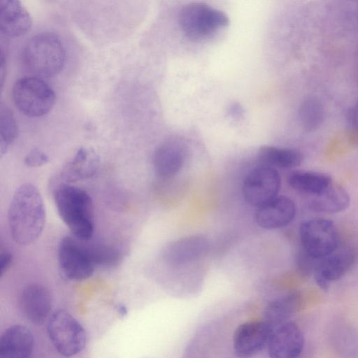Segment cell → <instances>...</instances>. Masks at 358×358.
Listing matches in <instances>:
<instances>
[{
  "label": "cell",
  "mask_w": 358,
  "mask_h": 358,
  "mask_svg": "<svg viewBox=\"0 0 358 358\" xmlns=\"http://www.w3.org/2000/svg\"><path fill=\"white\" fill-rule=\"evenodd\" d=\"M298 116L302 127L307 131H313L323 122L324 106L317 97L308 96L301 103Z\"/></svg>",
  "instance_id": "cb8c5ba5"
},
{
  "label": "cell",
  "mask_w": 358,
  "mask_h": 358,
  "mask_svg": "<svg viewBox=\"0 0 358 358\" xmlns=\"http://www.w3.org/2000/svg\"><path fill=\"white\" fill-rule=\"evenodd\" d=\"M13 99L16 107L24 115L41 117L49 113L53 107L55 94L41 78L27 76L15 83Z\"/></svg>",
  "instance_id": "277c9868"
},
{
  "label": "cell",
  "mask_w": 358,
  "mask_h": 358,
  "mask_svg": "<svg viewBox=\"0 0 358 358\" xmlns=\"http://www.w3.org/2000/svg\"><path fill=\"white\" fill-rule=\"evenodd\" d=\"M19 305L24 317L36 324H43L48 317L52 299L48 289L40 284H30L20 292Z\"/></svg>",
  "instance_id": "5bb4252c"
},
{
  "label": "cell",
  "mask_w": 358,
  "mask_h": 358,
  "mask_svg": "<svg viewBox=\"0 0 358 358\" xmlns=\"http://www.w3.org/2000/svg\"><path fill=\"white\" fill-rule=\"evenodd\" d=\"M34 347V338L24 326L8 327L0 338V358H29Z\"/></svg>",
  "instance_id": "ac0fdd59"
},
{
  "label": "cell",
  "mask_w": 358,
  "mask_h": 358,
  "mask_svg": "<svg viewBox=\"0 0 358 358\" xmlns=\"http://www.w3.org/2000/svg\"><path fill=\"white\" fill-rule=\"evenodd\" d=\"M47 331L57 352L64 357L80 353L86 345V334L80 323L64 310L55 311L49 317Z\"/></svg>",
  "instance_id": "5b68a950"
},
{
  "label": "cell",
  "mask_w": 358,
  "mask_h": 358,
  "mask_svg": "<svg viewBox=\"0 0 358 358\" xmlns=\"http://www.w3.org/2000/svg\"><path fill=\"white\" fill-rule=\"evenodd\" d=\"M74 236L64 237L58 247V262L63 275L69 280L90 278L96 268L89 244Z\"/></svg>",
  "instance_id": "ba28073f"
},
{
  "label": "cell",
  "mask_w": 358,
  "mask_h": 358,
  "mask_svg": "<svg viewBox=\"0 0 358 358\" xmlns=\"http://www.w3.org/2000/svg\"><path fill=\"white\" fill-rule=\"evenodd\" d=\"M229 113L234 118L240 117L243 114V108L238 103H234L229 108Z\"/></svg>",
  "instance_id": "f1b7e54d"
},
{
  "label": "cell",
  "mask_w": 358,
  "mask_h": 358,
  "mask_svg": "<svg viewBox=\"0 0 358 358\" xmlns=\"http://www.w3.org/2000/svg\"><path fill=\"white\" fill-rule=\"evenodd\" d=\"M57 213L76 238L87 241L94 231L92 200L84 189L68 183L60 184L55 192Z\"/></svg>",
  "instance_id": "7a4b0ae2"
},
{
  "label": "cell",
  "mask_w": 358,
  "mask_h": 358,
  "mask_svg": "<svg viewBox=\"0 0 358 358\" xmlns=\"http://www.w3.org/2000/svg\"><path fill=\"white\" fill-rule=\"evenodd\" d=\"M301 250L315 260H320L338 246V233L335 224L325 218H312L299 227Z\"/></svg>",
  "instance_id": "8992f818"
},
{
  "label": "cell",
  "mask_w": 358,
  "mask_h": 358,
  "mask_svg": "<svg viewBox=\"0 0 358 358\" xmlns=\"http://www.w3.org/2000/svg\"><path fill=\"white\" fill-rule=\"evenodd\" d=\"M118 311L120 313V314H121L122 316H124V315L127 314V308L123 306V305H121L119 308H118Z\"/></svg>",
  "instance_id": "f546056e"
},
{
  "label": "cell",
  "mask_w": 358,
  "mask_h": 358,
  "mask_svg": "<svg viewBox=\"0 0 358 358\" xmlns=\"http://www.w3.org/2000/svg\"><path fill=\"white\" fill-rule=\"evenodd\" d=\"M17 129L12 110L1 104L0 109V153L2 157L15 140Z\"/></svg>",
  "instance_id": "d4e9b609"
},
{
  "label": "cell",
  "mask_w": 358,
  "mask_h": 358,
  "mask_svg": "<svg viewBox=\"0 0 358 358\" xmlns=\"http://www.w3.org/2000/svg\"><path fill=\"white\" fill-rule=\"evenodd\" d=\"M65 50L60 39L52 33L32 36L22 52V63L32 76L51 77L59 73L65 63Z\"/></svg>",
  "instance_id": "3957f363"
},
{
  "label": "cell",
  "mask_w": 358,
  "mask_h": 358,
  "mask_svg": "<svg viewBox=\"0 0 358 358\" xmlns=\"http://www.w3.org/2000/svg\"><path fill=\"white\" fill-rule=\"evenodd\" d=\"M346 119L349 127L358 133V102L348 110Z\"/></svg>",
  "instance_id": "4316f807"
},
{
  "label": "cell",
  "mask_w": 358,
  "mask_h": 358,
  "mask_svg": "<svg viewBox=\"0 0 358 358\" xmlns=\"http://www.w3.org/2000/svg\"><path fill=\"white\" fill-rule=\"evenodd\" d=\"M280 187V176L277 170L262 164L247 174L243 182L242 193L248 203L259 207L278 196Z\"/></svg>",
  "instance_id": "9c48e42d"
},
{
  "label": "cell",
  "mask_w": 358,
  "mask_h": 358,
  "mask_svg": "<svg viewBox=\"0 0 358 358\" xmlns=\"http://www.w3.org/2000/svg\"><path fill=\"white\" fill-rule=\"evenodd\" d=\"M258 158L264 165L273 168L292 169L299 166L303 155L298 150L264 145L258 151Z\"/></svg>",
  "instance_id": "7402d4cb"
},
{
  "label": "cell",
  "mask_w": 358,
  "mask_h": 358,
  "mask_svg": "<svg viewBox=\"0 0 358 358\" xmlns=\"http://www.w3.org/2000/svg\"><path fill=\"white\" fill-rule=\"evenodd\" d=\"M294 201L286 196H277L257 207L255 220L259 226L275 229L289 224L296 215Z\"/></svg>",
  "instance_id": "2e32d148"
},
{
  "label": "cell",
  "mask_w": 358,
  "mask_h": 358,
  "mask_svg": "<svg viewBox=\"0 0 358 358\" xmlns=\"http://www.w3.org/2000/svg\"><path fill=\"white\" fill-rule=\"evenodd\" d=\"M24 164L30 167L41 166L48 162V157L43 151L35 148L24 157Z\"/></svg>",
  "instance_id": "484cf974"
},
{
  "label": "cell",
  "mask_w": 358,
  "mask_h": 358,
  "mask_svg": "<svg viewBox=\"0 0 358 358\" xmlns=\"http://www.w3.org/2000/svg\"><path fill=\"white\" fill-rule=\"evenodd\" d=\"M46 220L45 208L40 192L25 183L14 192L8 211V223L13 241L28 245L41 235Z\"/></svg>",
  "instance_id": "6da1fadb"
},
{
  "label": "cell",
  "mask_w": 358,
  "mask_h": 358,
  "mask_svg": "<svg viewBox=\"0 0 358 358\" xmlns=\"http://www.w3.org/2000/svg\"><path fill=\"white\" fill-rule=\"evenodd\" d=\"M99 159L96 154L92 150L80 148L62 169L60 177L63 183L82 180L93 176L97 171Z\"/></svg>",
  "instance_id": "d6986e66"
},
{
  "label": "cell",
  "mask_w": 358,
  "mask_h": 358,
  "mask_svg": "<svg viewBox=\"0 0 358 358\" xmlns=\"http://www.w3.org/2000/svg\"><path fill=\"white\" fill-rule=\"evenodd\" d=\"M350 203V197L348 192L333 182L321 194L311 198L309 208L317 213L334 214L346 210Z\"/></svg>",
  "instance_id": "ffe728a7"
},
{
  "label": "cell",
  "mask_w": 358,
  "mask_h": 358,
  "mask_svg": "<svg viewBox=\"0 0 358 358\" xmlns=\"http://www.w3.org/2000/svg\"><path fill=\"white\" fill-rule=\"evenodd\" d=\"M179 22L188 38L199 40L227 26L229 18L224 12L206 3L194 2L182 8Z\"/></svg>",
  "instance_id": "52a82bcc"
},
{
  "label": "cell",
  "mask_w": 358,
  "mask_h": 358,
  "mask_svg": "<svg viewBox=\"0 0 358 358\" xmlns=\"http://www.w3.org/2000/svg\"><path fill=\"white\" fill-rule=\"evenodd\" d=\"M187 153V145L181 139L171 138L164 142L153 155L155 173L162 178L174 176L183 166Z\"/></svg>",
  "instance_id": "9a60e30c"
},
{
  "label": "cell",
  "mask_w": 358,
  "mask_h": 358,
  "mask_svg": "<svg viewBox=\"0 0 358 358\" xmlns=\"http://www.w3.org/2000/svg\"><path fill=\"white\" fill-rule=\"evenodd\" d=\"M304 347L303 334L299 326L287 321L276 327L268 343L269 358H299Z\"/></svg>",
  "instance_id": "7c38bea8"
},
{
  "label": "cell",
  "mask_w": 358,
  "mask_h": 358,
  "mask_svg": "<svg viewBox=\"0 0 358 358\" xmlns=\"http://www.w3.org/2000/svg\"><path fill=\"white\" fill-rule=\"evenodd\" d=\"M209 242L203 236H189L168 244L163 252L164 262L171 266H180L203 257L208 250Z\"/></svg>",
  "instance_id": "4fadbf2b"
},
{
  "label": "cell",
  "mask_w": 358,
  "mask_h": 358,
  "mask_svg": "<svg viewBox=\"0 0 358 358\" xmlns=\"http://www.w3.org/2000/svg\"><path fill=\"white\" fill-rule=\"evenodd\" d=\"M300 295L293 292L271 301L264 310V319L273 328L287 322L299 308Z\"/></svg>",
  "instance_id": "603a6c76"
},
{
  "label": "cell",
  "mask_w": 358,
  "mask_h": 358,
  "mask_svg": "<svg viewBox=\"0 0 358 358\" xmlns=\"http://www.w3.org/2000/svg\"><path fill=\"white\" fill-rule=\"evenodd\" d=\"M31 26L29 12L16 0H0V30L8 37H17L27 33Z\"/></svg>",
  "instance_id": "e0dca14e"
},
{
  "label": "cell",
  "mask_w": 358,
  "mask_h": 358,
  "mask_svg": "<svg viewBox=\"0 0 358 358\" xmlns=\"http://www.w3.org/2000/svg\"><path fill=\"white\" fill-rule=\"evenodd\" d=\"M356 259L354 250L344 248L336 249L318 260L313 273L317 286L323 291H327L331 282L339 280L351 269Z\"/></svg>",
  "instance_id": "8fae6325"
},
{
  "label": "cell",
  "mask_w": 358,
  "mask_h": 358,
  "mask_svg": "<svg viewBox=\"0 0 358 358\" xmlns=\"http://www.w3.org/2000/svg\"><path fill=\"white\" fill-rule=\"evenodd\" d=\"M332 182L329 174L315 171L297 170L288 178V183L294 189L311 197L321 194Z\"/></svg>",
  "instance_id": "44dd1931"
},
{
  "label": "cell",
  "mask_w": 358,
  "mask_h": 358,
  "mask_svg": "<svg viewBox=\"0 0 358 358\" xmlns=\"http://www.w3.org/2000/svg\"><path fill=\"white\" fill-rule=\"evenodd\" d=\"M13 262V255L8 251L1 252L0 255V276L10 268Z\"/></svg>",
  "instance_id": "83f0119b"
},
{
  "label": "cell",
  "mask_w": 358,
  "mask_h": 358,
  "mask_svg": "<svg viewBox=\"0 0 358 358\" xmlns=\"http://www.w3.org/2000/svg\"><path fill=\"white\" fill-rule=\"evenodd\" d=\"M274 328L266 321L247 322L239 325L233 336V348L240 358H251L268 345Z\"/></svg>",
  "instance_id": "30bf717a"
}]
</instances>
